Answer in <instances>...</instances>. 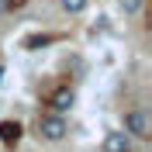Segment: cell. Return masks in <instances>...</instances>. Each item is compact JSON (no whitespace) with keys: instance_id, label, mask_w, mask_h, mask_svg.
Here are the masks:
<instances>
[{"instance_id":"obj_3","label":"cell","mask_w":152,"mask_h":152,"mask_svg":"<svg viewBox=\"0 0 152 152\" xmlns=\"http://www.w3.org/2000/svg\"><path fill=\"white\" fill-rule=\"evenodd\" d=\"M73 104H76V90H73V86H59L56 94L48 97V111H52V114H62V118L73 111Z\"/></svg>"},{"instance_id":"obj_8","label":"cell","mask_w":152,"mask_h":152,"mask_svg":"<svg viewBox=\"0 0 152 152\" xmlns=\"http://www.w3.org/2000/svg\"><path fill=\"white\" fill-rule=\"evenodd\" d=\"M14 10V0H0V14H10Z\"/></svg>"},{"instance_id":"obj_5","label":"cell","mask_w":152,"mask_h":152,"mask_svg":"<svg viewBox=\"0 0 152 152\" xmlns=\"http://www.w3.org/2000/svg\"><path fill=\"white\" fill-rule=\"evenodd\" d=\"M104 152H132V138L118 128V132H107L104 135Z\"/></svg>"},{"instance_id":"obj_4","label":"cell","mask_w":152,"mask_h":152,"mask_svg":"<svg viewBox=\"0 0 152 152\" xmlns=\"http://www.w3.org/2000/svg\"><path fill=\"white\" fill-rule=\"evenodd\" d=\"M21 135H24V128H21V121H0V142L7 145V149H14V145L21 142Z\"/></svg>"},{"instance_id":"obj_1","label":"cell","mask_w":152,"mask_h":152,"mask_svg":"<svg viewBox=\"0 0 152 152\" xmlns=\"http://www.w3.org/2000/svg\"><path fill=\"white\" fill-rule=\"evenodd\" d=\"M121 132L128 135V138H149V135H152L149 114H145L142 107H128V111L121 114Z\"/></svg>"},{"instance_id":"obj_10","label":"cell","mask_w":152,"mask_h":152,"mask_svg":"<svg viewBox=\"0 0 152 152\" xmlns=\"http://www.w3.org/2000/svg\"><path fill=\"white\" fill-rule=\"evenodd\" d=\"M10 152H14V149H10Z\"/></svg>"},{"instance_id":"obj_9","label":"cell","mask_w":152,"mask_h":152,"mask_svg":"<svg viewBox=\"0 0 152 152\" xmlns=\"http://www.w3.org/2000/svg\"><path fill=\"white\" fill-rule=\"evenodd\" d=\"M0 83H4V66H0Z\"/></svg>"},{"instance_id":"obj_6","label":"cell","mask_w":152,"mask_h":152,"mask_svg":"<svg viewBox=\"0 0 152 152\" xmlns=\"http://www.w3.org/2000/svg\"><path fill=\"white\" fill-rule=\"evenodd\" d=\"M145 7V0H118V10H121L124 18H138Z\"/></svg>"},{"instance_id":"obj_2","label":"cell","mask_w":152,"mask_h":152,"mask_svg":"<svg viewBox=\"0 0 152 152\" xmlns=\"http://www.w3.org/2000/svg\"><path fill=\"white\" fill-rule=\"evenodd\" d=\"M69 135V121L62 118V114H42L38 118V138H45V142H62Z\"/></svg>"},{"instance_id":"obj_7","label":"cell","mask_w":152,"mask_h":152,"mask_svg":"<svg viewBox=\"0 0 152 152\" xmlns=\"http://www.w3.org/2000/svg\"><path fill=\"white\" fill-rule=\"evenodd\" d=\"M59 7H62V14H83L86 7H90V0H59Z\"/></svg>"}]
</instances>
